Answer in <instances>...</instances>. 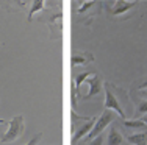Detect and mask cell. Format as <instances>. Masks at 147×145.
<instances>
[{"label":"cell","instance_id":"obj_18","mask_svg":"<svg viewBox=\"0 0 147 145\" xmlns=\"http://www.w3.org/2000/svg\"><path fill=\"white\" fill-rule=\"evenodd\" d=\"M139 95H141V97H146V98H147V89H144V91H141V92H139Z\"/></svg>","mask_w":147,"mask_h":145},{"label":"cell","instance_id":"obj_4","mask_svg":"<svg viewBox=\"0 0 147 145\" xmlns=\"http://www.w3.org/2000/svg\"><path fill=\"white\" fill-rule=\"evenodd\" d=\"M96 117H89V119H86V120H83V123L82 125H78L77 126V130H75V134L72 136V145H77L80 142V140L83 139V137H86L88 134L91 133V130H92V126H94V123H96Z\"/></svg>","mask_w":147,"mask_h":145},{"label":"cell","instance_id":"obj_1","mask_svg":"<svg viewBox=\"0 0 147 145\" xmlns=\"http://www.w3.org/2000/svg\"><path fill=\"white\" fill-rule=\"evenodd\" d=\"M0 123H6L8 125V130L2 134L0 137V142L6 144V142H14L20 136L24 134V130H25V125H24V116L19 114V116L13 117L11 122H5V120H0Z\"/></svg>","mask_w":147,"mask_h":145},{"label":"cell","instance_id":"obj_17","mask_svg":"<svg viewBox=\"0 0 147 145\" xmlns=\"http://www.w3.org/2000/svg\"><path fill=\"white\" fill-rule=\"evenodd\" d=\"M138 88H139V89H141V91H144V89H147V78H146V80H144V81H142V83H141V84H139V86H138Z\"/></svg>","mask_w":147,"mask_h":145},{"label":"cell","instance_id":"obj_6","mask_svg":"<svg viewBox=\"0 0 147 145\" xmlns=\"http://www.w3.org/2000/svg\"><path fill=\"white\" fill-rule=\"evenodd\" d=\"M94 56L92 53H74L71 58L72 65H86L88 63H92Z\"/></svg>","mask_w":147,"mask_h":145},{"label":"cell","instance_id":"obj_13","mask_svg":"<svg viewBox=\"0 0 147 145\" xmlns=\"http://www.w3.org/2000/svg\"><path fill=\"white\" fill-rule=\"evenodd\" d=\"M146 114H147V100L138 103V108H136L135 117H141V116H146Z\"/></svg>","mask_w":147,"mask_h":145},{"label":"cell","instance_id":"obj_8","mask_svg":"<svg viewBox=\"0 0 147 145\" xmlns=\"http://www.w3.org/2000/svg\"><path fill=\"white\" fill-rule=\"evenodd\" d=\"M122 144H124V136L119 133V130L116 126H113V128L110 130V133H108L107 145H122Z\"/></svg>","mask_w":147,"mask_h":145},{"label":"cell","instance_id":"obj_2","mask_svg":"<svg viewBox=\"0 0 147 145\" xmlns=\"http://www.w3.org/2000/svg\"><path fill=\"white\" fill-rule=\"evenodd\" d=\"M114 117H116V116H114V111H111V109H105V111L102 112V116L96 120V123H94L91 133L85 137V142H89V140L94 139V137L100 136V134H102V131L114 120Z\"/></svg>","mask_w":147,"mask_h":145},{"label":"cell","instance_id":"obj_19","mask_svg":"<svg viewBox=\"0 0 147 145\" xmlns=\"http://www.w3.org/2000/svg\"><path fill=\"white\" fill-rule=\"evenodd\" d=\"M141 120H142V122H144L146 125H147V114H146V116H142V117H141Z\"/></svg>","mask_w":147,"mask_h":145},{"label":"cell","instance_id":"obj_16","mask_svg":"<svg viewBox=\"0 0 147 145\" xmlns=\"http://www.w3.org/2000/svg\"><path fill=\"white\" fill-rule=\"evenodd\" d=\"M92 5H94V2H88V3H85V6H82V8L78 9V13H85L86 9H89Z\"/></svg>","mask_w":147,"mask_h":145},{"label":"cell","instance_id":"obj_14","mask_svg":"<svg viewBox=\"0 0 147 145\" xmlns=\"http://www.w3.org/2000/svg\"><path fill=\"white\" fill-rule=\"evenodd\" d=\"M89 145H103V136L100 134V136L94 137L92 140H89Z\"/></svg>","mask_w":147,"mask_h":145},{"label":"cell","instance_id":"obj_3","mask_svg":"<svg viewBox=\"0 0 147 145\" xmlns=\"http://www.w3.org/2000/svg\"><path fill=\"white\" fill-rule=\"evenodd\" d=\"M105 109H111V111L117 112L124 120H125V117H127L125 116V111L122 109L121 103H119V100L116 98V95H114L113 86H111L110 83H105Z\"/></svg>","mask_w":147,"mask_h":145},{"label":"cell","instance_id":"obj_5","mask_svg":"<svg viewBox=\"0 0 147 145\" xmlns=\"http://www.w3.org/2000/svg\"><path fill=\"white\" fill-rule=\"evenodd\" d=\"M86 83L89 84V92L85 95V100L91 98V97L97 95L100 91H102V77H100L99 74H92V77L88 78Z\"/></svg>","mask_w":147,"mask_h":145},{"label":"cell","instance_id":"obj_9","mask_svg":"<svg viewBox=\"0 0 147 145\" xmlns=\"http://www.w3.org/2000/svg\"><path fill=\"white\" fill-rule=\"evenodd\" d=\"M91 74H96V72H88V70H86V72H82V74L75 75V92H74V95H72V103H74V106H75V95L78 94L80 86H82L83 81H86V80L91 77Z\"/></svg>","mask_w":147,"mask_h":145},{"label":"cell","instance_id":"obj_10","mask_svg":"<svg viewBox=\"0 0 147 145\" xmlns=\"http://www.w3.org/2000/svg\"><path fill=\"white\" fill-rule=\"evenodd\" d=\"M127 140L133 145H147V131L130 134V136H127Z\"/></svg>","mask_w":147,"mask_h":145},{"label":"cell","instance_id":"obj_11","mask_svg":"<svg viewBox=\"0 0 147 145\" xmlns=\"http://www.w3.org/2000/svg\"><path fill=\"white\" fill-rule=\"evenodd\" d=\"M122 125L127 130H147V125L141 119H133V120H122Z\"/></svg>","mask_w":147,"mask_h":145},{"label":"cell","instance_id":"obj_20","mask_svg":"<svg viewBox=\"0 0 147 145\" xmlns=\"http://www.w3.org/2000/svg\"><path fill=\"white\" fill-rule=\"evenodd\" d=\"M77 145H86V142H85V140H80V142L77 144Z\"/></svg>","mask_w":147,"mask_h":145},{"label":"cell","instance_id":"obj_7","mask_svg":"<svg viewBox=\"0 0 147 145\" xmlns=\"http://www.w3.org/2000/svg\"><path fill=\"white\" fill-rule=\"evenodd\" d=\"M136 5H138V2H116V5H114V8H113V11H111V14H113V16L124 14V13H127L128 9L135 8Z\"/></svg>","mask_w":147,"mask_h":145},{"label":"cell","instance_id":"obj_15","mask_svg":"<svg viewBox=\"0 0 147 145\" xmlns=\"http://www.w3.org/2000/svg\"><path fill=\"white\" fill-rule=\"evenodd\" d=\"M41 137H42V133H38L36 136H34L33 139H31L28 144H25V145H36V144H38V142H39V140H41Z\"/></svg>","mask_w":147,"mask_h":145},{"label":"cell","instance_id":"obj_12","mask_svg":"<svg viewBox=\"0 0 147 145\" xmlns=\"http://www.w3.org/2000/svg\"><path fill=\"white\" fill-rule=\"evenodd\" d=\"M42 8H44V2H42V0H38V2H33V3H31V9H30V13H28V22H31L34 13L39 11V9H42Z\"/></svg>","mask_w":147,"mask_h":145},{"label":"cell","instance_id":"obj_21","mask_svg":"<svg viewBox=\"0 0 147 145\" xmlns=\"http://www.w3.org/2000/svg\"><path fill=\"white\" fill-rule=\"evenodd\" d=\"M0 45H2V44H0Z\"/></svg>","mask_w":147,"mask_h":145}]
</instances>
